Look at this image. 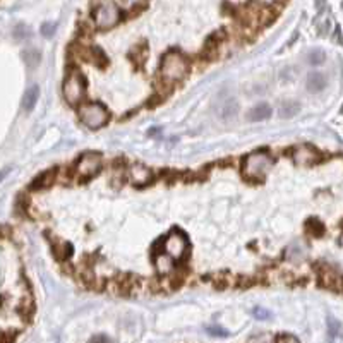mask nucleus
Returning a JSON list of instances; mask_svg holds the SVG:
<instances>
[{
	"label": "nucleus",
	"instance_id": "nucleus-1",
	"mask_svg": "<svg viewBox=\"0 0 343 343\" xmlns=\"http://www.w3.org/2000/svg\"><path fill=\"white\" fill-rule=\"evenodd\" d=\"M187 71H189L187 59L179 52H168L167 55L163 57L161 65H160L161 78H163L165 83H168V84L182 81L186 78Z\"/></svg>",
	"mask_w": 343,
	"mask_h": 343
},
{
	"label": "nucleus",
	"instance_id": "nucleus-2",
	"mask_svg": "<svg viewBox=\"0 0 343 343\" xmlns=\"http://www.w3.org/2000/svg\"><path fill=\"white\" fill-rule=\"evenodd\" d=\"M273 165V158L268 153H252V155L245 156L242 161V173H244L245 179L254 180V182H259L266 177V173L269 172Z\"/></svg>",
	"mask_w": 343,
	"mask_h": 343
},
{
	"label": "nucleus",
	"instance_id": "nucleus-3",
	"mask_svg": "<svg viewBox=\"0 0 343 343\" xmlns=\"http://www.w3.org/2000/svg\"><path fill=\"white\" fill-rule=\"evenodd\" d=\"M79 117L86 127H90V129H100V127H103L109 122L110 114L102 103L90 102V103H84L79 109Z\"/></svg>",
	"mask_w": 343,
	"mask_h": 343
},
{
	"label": "nucleus",
	"instance_id": "nucleus-4",
	"mask_svg": "<svg viewBox=\"0 0 343 343\" xmlns=\"http://www.w3.org/2000/svg\"><path fill=\"white\" fill-rule=\"evenodd\" d=\"M64 98L67 100V103L71 105H78L84 100L86 95V81H84L83 74L79 71H71L67 74V78L64 81Z\"/></svg>",
	"mask_w": 343,
	"mask_h": 343
},
{
	"label": "nucleus",
	"instance_id": "nucleus-5",
	"mask_svg": "<svg viewBox=\"0 0 343 343\" xmlns=\"http://www.w3.org/2000/svg\"><path fill=\"white\" fill-rule=\"evenodd\" d=\"M118 21H120V9L117 7V3L103 2L102 5H98V9L95 10L96 28L110 29V28H114Z\"/></svg>",
	"mask_w": 343,
	"mask_h": 343
},
{
	"label": "nucleus",
	"instance_id": "nucleus-6",
	"mask_svg": "<svg viewBox=\"0 0 343 343\" xmlns=\"http://www.w3.org/2000/svg\"><path fill=\"white\" fill-rule=\"evenodd\" d=\"M187 238L184 233L173 230L163 238V252L168 254L173 259H182L187 252Z\"/></svg>",
	"mask_w": 343,
	"mask_h": 343
},
{
	"label": "nucleus",
	"instance_id": "nucleus-7",
	"mask_svg": "<svg viewBox=\"0 0 343 343\" xmlns=\"http://www.w3.org/2000/svg\"><path fill=\"white\" fill-rule=\"evenodd\" d=\"M102 168V156L96 153H86L76 161V173L81 179H91Z\"/></svg>",
	"mask_w": 343,
	"mask_h": 343
},
{
	"label": "nucleus",
	"instance_id": "nucleus-8",
	"mask_svg": "<svg viewBox=\"0 0 343 343\" xmlns=\"http://www.w3.org/2000/svg\"><path fill=\"white\" fill-rule=\"evenodd\" d=\"M294 156V161L297 165H302V167H311L316 161L319 160V151L316 148H312L309 144H300L297 146L292 153Z\"/></svg>",
	"mask_w": 343,
	"mask_h": 343
},
{
	"label": "nucleus",
	"instance_id": "nucleus-9",
	"mask_svg": "<svg viewBox=\"0 0 343 343\" xmlns=\"http://www.w3.org/2000/svg\"><path fill=\"white\" fill-rule=\"evenodd\" d=\"M321 283L328 288H333V290H340L343 287L342 276L333 268H328V266L321 269Z\"/></svg>",
	"mask_w": 343,
	"mask_h": 343
},
{
	"label": "nucleus",
	"instance_id": "nucleus-10",
	"mask_svg": "<svg viewBox=\"0 0 343 343\" xmlns=\"http://www.w3.org/2000/svg\"><path fill=\"white\" fill-rule=\"evenodd\" d=\"M129 177L134 184H137V186H144V184H148L149 180L153 179V173L149 168L142 167V165H132L130 170H129Z\"/></svg>",
	"mask_w": 343,
	"mask_h": 343
},
{
	"label": "nucleus",
	"instance_id": "nucleus-11",
	"mask_svg": "<svg viewBox=\"0 0 343 343\" xmlns=\"http://www.w3.org/2000/svg\"><path fill=\"white\" fill-rule=\"evenodd\" d=\"M271 114H273V110L268 103H257L256 107H252V109L247 112V120L261 122V120H266V118L271 117Z\"/></svg>",
	"mask_w": 343,
	"mask_h": 343
},
{
	"label": "nucleus",
	"instance_id": "nucleus-12",
	"mask_svg": "<svg viewBox=\"0 0 343 343\" xmlns=\"http://www.w3.org/2000/svg\"><path fill=\"white\" fill-rule=\"evenodd\" d=\"M306 86H307V91H311V93H321L326 88L325 74H323V72H311V74L307 76Z\"/></svg>",
	"mask_w": 343,
	"mask_h": 343
},
{
	"label": "nucleus",
	"instance_id": "nucleus-13",
	"mask_svg": "<svg viewBox=\"0 0 343 343\" xmlns=\"http://www.w3.org/2000/svg\"><path fill=\"white\" fill-rule=\"evenodd\" d=\"M38 100H40V88H38L36 84H33V86H29L24 93V98H22V110L28 112V114L33 112V109L38 103Z\"/></svg>",
	"mask_w": 343,
	"mask_h": 343
},
{
	"label": "nucleus",
	"instance_id": "nucleus-14",
	"mask_svg": "<svg viewBox=\"0 0 343 343\" xmlns=\"http://www.w3.org/2000/svg\"><path fill=\"white\" fill-rule=\"evenodd\" d=\"M300 112V103L295 102V100H285V102L280 103L278 114L281 118H290L297 115Z\"/></svg>",
	"mask_w": 343,
	"mask_h": 343
},
{
	"label": "nucleus",
	"instance_id": "nucleus-15",
	"mask_svg": "<svg viewBox=\"0 0 343 343\" xmlns=\"http://www.w3.org/2000/svg\"><path fill=\"white\" fill-rule=\"evenodd\" d=\"M155 264H156L158 273H161V275H167V273H170L172 268H173V257H170L168 254H165V252H161V254H158V256L155 257Z\"/></svg>",
	"mask_w": 343,
	"mask_h": 343
},
{
	"label": "nucleus",
	"instance_id": "nucleus-16",
	"mask_svg": "<svg viewBox=\"0 0 343 343\" xmlns=\"http://www.w3.org/2000/svg\"><path fill=\"white\" fill-rule=\"evenodd\" d=\"M22 55H24V62L29 69H34L41 60V55L38 50H28V52H24Z\"/></svg>",
	"mask_w": 343,
	"mask_h": 343
},
{
	"label": "nucleus",
	"instance_id": "nucleus-17",
	"mask_svg": "<svg viewBox=\"0 0 343 343\" xmlns=\"http://www.w3.org/2000/svg\"><path fill=\"white\" fill-rule=\"evenodd\" d=\"M307 60H309V64H312V65H321L326 60V53L323 52L321 48L311 50L309 55H307Z\"/></svg>",
	"mask_w": 343,
	"mask_h": 343
},
{
	"label": "nucleus",
	"instance_id": "nucleus-18",
	"mask_svg": "<svg viewBox=\"0 0 343 343\" xmlns=\"http://www.w3.org/2000/svg\"><path fill=\"white\" fill-rule=\"evenodd\" d=\"M52 182H55V170H50L47 173H43V175L36 180L34 187H48Z\"/></svg>",
	"mask_w": 343,
	"mask_h": 343
},
{
	"label": "nucleus",
	"instance_id": "nucleus-19",
	"mask_svg": "<svg viewBox=\"0 0 343 343\" xmlns=\"http://www.w3.org/2000/svg\"><path fill=\"white\" fill-rule=\"evenodd\" d=\"M118 2H120V5L124 7L125 10H134L142 5L144 0H118Z\"/></svg>",
	"mask_w": 343,
	"mask_h": 343
},
{
	"label": "nucleus",
	"instance_id": "nucleus-20",
	"mask_svg": "<svg viewBox=\"0 0 343 343\" xmlns=\"http://www.w3.org/2000/svg\"><path fill=\"white\" fill-rule=\"evenodd\" d=\"M26 36H29V29L26 28V26H22V24H19L16 29H14V38H16V40H24Z\"/></svg>",
	"mask_w": 343,
	"mask_h": 343
},
{
	"label": "nucleus",
	"instance_id": "nucleus-21",
	"mask_svg": "<svg viewBox=\"0 0 343 343\" xmlns=\"http://www.w3.org/2000/svg\"><path fill=\"white\" fill-rule=\"evenodd\" d=\"M206 331L211 337H229V331L223 330V328H218V326H208Z\"/></svg>",
	"mask_w": 343,
	"mask_h": 343
},
{
	"label": "nucleus",
	"instance_id": "nucleus-22",
	"mask_svg": "<svg viewBox=\"0 0 343 343\" xmlns=\"http://www.w3.org/2000/svg\"><path fill=\"white\" fill-rule=\"evenodd\" d=\"M249 343H275V338L271 335H257L249 340Z\"/></svg>",
	"mask_w": 343,
	"mask_h": 343
},
{
	"label": "nucleus",
	"instance_id": "nucleus-23",
	"mask_svg": "<svg viewBox=\"0 0 343 343\" xmlns=\"http://www.w3.org/2000/svg\"><path fill=\"white\" fill-rule=\"evenodd\" d=\"M328 328H330V333H331V337H337L338 333H340V330H342V326H340V323L337 321L335 318H330V321H328Z\"/></svg>",
	"mask_w": 343,
	"mask_h": 343
},
{
	"label": "nucleus",
	"instance_id": "nucleus-24",
	"mask_svg": "<svg viewBox=\"0 0 343 343\" xmlns=\"http://www.w3.org/2000/svg\"><path fill=\"white\" fill-rule=\"evenodd\" d=\"M55 29H57V24H53V22H45V24L41 26V34L50 38L53 33H55Z\"/></svg>",
	"mask_w": 343,
	"mask_h": 343
},
{
	"label": "nucleus",
	"instance_id": "nucleus-25",
	"mask_svg": "<svg viewBox=\"0 0 343 343\" xmlns=\"http://www.w3.org/2000/svg\"><path fill=\"white\" fill-rule=\"evenodd\" d=\"M252 314H254V318H256V319H269V318H271V312L263 309V307H256V309L252 311Z\"/></svg>",
	"mask_w": 343,
	"mask_h": 343
},
{
	"label": "nucleus",
	"instance_id": "nucleus-26",
	"mask_svg": "<svg viewBox=\"0 0 343 343\" xmlns=\"http://www.w3.org/2000/svg\"><path fill=\"white\" fill-rule=\"evenodd\" d=\"M275 343H299V340L292 335H281V337L275 338Z\"/></svg>",
	"mask_w": 343,
	"mask_h": 343
},
{
	"label": "nucleus",
	"instance_id": "nucleus-27",
	"mask_svg": "<svg viewBox=\"0 0 343 343\" xmlns=\"http://www.w3.org/2000/svg\"><path fill=\"white\" fill-rule=\"evenodd\" d=\"M90 343H112L109 337H105V335H96L90 340Z\"/></svg>",
	"mask_w": 343,
	"mask_h": 343
}]
</instances>
